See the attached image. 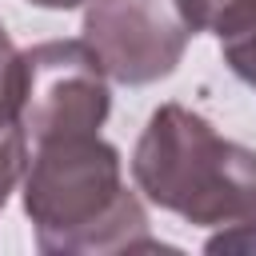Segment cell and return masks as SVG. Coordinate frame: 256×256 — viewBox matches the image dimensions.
I'll list each match as a JSON object with an SVG mask.
<instances>
[{"mask_svg": "<svg viewBox=\"0 0 256 256\" xmlns=\"http://www.w3.org/2000/svg\"><path fill=\"white\" fill-rule=\"evenodd\" d=\"M24 212L36 248L52 256L72 252H156L140 196L124 184L120 152L100 136H60L28 148Z\"/></svg>", "mask_w": 256, "mask_h": 256, "instance_id": "obj_1", "label": "cell"}, {"mask_svg": "<svg viewBox=\"0 0 256 256\" xmlns=\"http://www.w3.org/2000/svg\"><path fill=\"white\" fill-rule=\"evenodd\" d=\"M132 180L148 204L196 228L256 224V152L184 104H160L148 116Z\"/></svg>", "mask_w": 256, "mask_h": 256, "instance_id": "obj_2", "label": "cell"}, {"mask_svg": "<svg viewBox=\"0 0 256 256\" xmlns=\"http://www.w3.org/2000/svg\"><path fill=\"white\" fill-rule=\"evenodd\" d=\"M20 100H16V128L24 144L36 148L60 136L100 132L112 112L108 72L84 40H44L20 52Z\"/></svg>", "mask_w": 256, "mask_h": 256, "instance_id": "obj_3", "label": "cell"}, {"mask_svg": "<svg viewBox=\"0 0 256 256\" xmlns=\"http://www.w3.org/2000/svg\"><path fill=\"white\" fill-rule=\"evenodd\" d=\"M188 40L192 28L176 0H88L84 44L116 84L144 88L172 76Z\"/></svg>", "mask_w": 256, "mask_h": 256, "instance_id": "obj_4", "label": "cell"}, {"mask_svg": "<svg viewBox=\"0 0 256 256\" xmlns=\"http://www.w3.org/2000/svg\"><path fill=\"white\" fill-rule=\"evenodd\" d=\"M176 8L192 32H216L220 36L236 20H244L256 8V0H176Z\"/></svg>", "mask_w": 256, "mask_h": 256, "instance_id": "obj_5", "label": "cell"}, {"mask_svg": "<svg viewBox=\"0 0 256 256\" xmlns=\"http://www.w3.org/2000/svg\"><path fill=\"white\" fill-rule=\"evenodd\" d=\"M220 52H224V64L248 88H256V8L244 20H236L228 32H220Z\"/></svg>", "mask_w": 256, "mask_h": 256, "instance_id": "obj_6", "label": "cell"}, {"mask_svg": "<svg viewBox=\"0 0 256 256\" xmlns=\"http://www.w3.org/2000/svg\"><path fill=\"white\" fill-rule=\"evenodd\" d=\"M24 164H28L24 132L16 128V120H0V212L16 192V184L24 180Z\"/></svg>", "mask_w": 256, "mask_h": 256, "instance_id": "obj_7", "label": "cell"}, {"mask_svg": "<svg viewBox=\"0 0 256 256\" xmlns=\"http://www.w3.org/2000/svg\"><path fill=\"white\" fill-rule=\"evenodd\" d=\"M20 76H24V60H20L16 44L8 40V32H4V24H0V120H16Z\"/></svg>", "mask_w": 256, "mask_h": 256, "instance_id": "obj_8", "label": "cell"}, {"mask_svg": "<svg viewBox=\"0 0 256 256\" xmlns=\"http://www.w3.org/2000/svg\"><path fill=\"white\" fill-rule=\"evenodd\" d=\"M228 248H256V224H232V232L208 240V252H228Z\"/></svg>", "mask_w": 256, "mask_h": 256, "instance_id": "obj_9", "label": "cell"}, {"mask_svg": "<svg viewBox=\"0 0 256 256\" xmlns=\"http://www.w3.org/2000/svg\"><path fill=\"white\" fill-rule=\"evenodd\" d=\"M28 4L48 8V12H68V8H80V4H88V0H28Z\"/></svg>", "mask_w": 256, "mask_h": 256, "instance_id": "obj_10", "label": "cell"}]
</instances>
